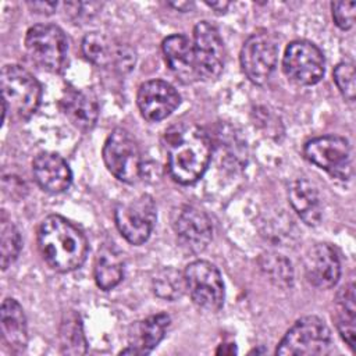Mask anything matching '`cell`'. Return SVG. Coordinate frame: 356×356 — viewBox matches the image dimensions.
Wrapping results in <instances>:
<instances>
[{"mask_svg":"<svg viewBox=\"0 0 356 356\" xmlns=\"http://www.w3.org/2000/svg\"><path fill=\"white\" fill-rule=\"evenodd\" d=\"M170 325V316L165 313H159L150 316L134 328V342L129 348L122 349L121 355H147L150 353L164 338V334Z\"/></svg>","mask_w":356,"mask_h":356,"instance_id":"cell-21","label":"cell"},{"mask_svg":"<svg viewBox=\"0 0 356 356\" xmlns=\"http://www.w3.org/2000/svg\"><path fill=\"white\" fill-rule=\"evenodd\" d=\"M206 4L207 6H210L211 8H214V10H217V11H225V8L229 6V3H227V1H220V3H217V1H206Z\"/></svg>","mask_w":356,"mask_h":356,"instance_id":"cell-32","label":"cell"},{"mask_svg":"<svg viewBox=\"0 0 356 356\" xmlns=\"http://www.w3.org/2000/svg\"><path fill=\"white\" fill-rule=\"evenodd\" d=\"M185 289L186 285L184 274L172 267L160 270L153 278V291L161 299L175 300L182 296Z\"/></svg>","mask_w":356,"mask_h":356,"instance_id":"cell-27","label":"cell"},{"mask_svg":"<svg viewBox=\"0 0 356 356\" xmlns=\"http://www.w3.org/2000/svg\"><path fill=\"white\" fill-rule=\"evenodd\" d=\"M136 100L143 118L157 122L167 118L178 107L181 97L171 83L152 79L139 86Z\"/></svg>","mask_w":356,"mask_h":356,"instance_id":"cell-15","label":"cell"},{"mask_svg":"<svg viewBox=\"0 0 356 356\" xmlns=\"http://www.w3.org/2000/svg\"><path fill=\"white\" fill-rule=\"evenodd\" d=\"M120 234L132 245L146 242L156 221V204L150 195H139L131 200L120 202L114 211Z\"/></svg>","mask_w":356,"mask_h":356,"instance_id":"cell-8","label":"cell"},{"mask_svg":"<svg viewBox=\"0 0 356 356\" xmlns=\"http://www.w3.org/2000/svg\"><path fill=\"white\" fill-rule=\"evenodd\" d=\"M29 6L33 8V10H36V11H39V13H47V14H50V13H53V10L57 7V3H54V1H51V3H43V1H38V3H29Z\"/></svg>","mask_w":356,"mask_h":356,"instance_id":"cell-31","label":"cell"},{"mask_svg":"<svg viewBox=\"0 0 356 356\" xmlns=\"http://www.w3.org/2000/svg\"><path fill=\"white\" fill-rule=\"evenodd\" d=\"M172 228L182 248L199 253L213 238V225L209 216L191 204L178 207L172 216Z\"/></svg>","mask_w":356,"mask_h":356,"instance_id":"cell-13","label":"cell"},{"mask_svg":"<svg viewBox=\"0 0 356 356\" xmlns=\"http://www.w3.org/2000/svg\"><path fill=\"white\" fill-rule=\"evenodd\" d=\"M193 57L196 79L218 78L224 67V43L214 25L200 21L193 28Z\"/></svg>","mask_w":356,"mask_h":356,"instance_id":"cell-11","label":"cell"},{"mask_svg":"<svg viewBox=\"0 0 356 356\" xmlns=\"http://www.w3.org/2000/svg\"><path fill=\"white\" fill-rule=\"evenodd\" d=\"M61 352L67 355H81L86 352V342L82 334L81 321L75 314L67 317L61 327Z\"/></svg>","mask_w":356,"mask_h":356,"instance_id":"cell-28","label":"cell"},{"mask_svg":"<svg viewBox=\"0 0 356 356\" xmlns=\"http://www.w3.org/2000/svg\"><path fill=\"white\" fill-rule=\"evenodd\" d=\"M164 147L171 177L182 184L196 182L206 171L211 156V140L197 125L179 122L164 134Z\"/></svg>","mask_w":356,"mask_h":356,"instance_id":"cell-1","label":"cell"},{"mask_svg":"<svg viewBox=\"0 0 356 356\" xmlns=\"http://www.w3.org/2000/svg\"><path fill=\"white\" fill-rule=\"evenodd\" d=\"M82 53L97 67H113L115 71L127 72L135 64V53L125 44L117 43L103 33H88L82 40Z\"/></svg>","mask_w":356,"mask_h":356,"instance_id":"cell-14","label":"cell"},{"mask_svg":"<svg viewBox=\"0 0 356 356\" xmlns=\"http://www.w3.org/2000/svg\"><path fill=\"white\" fill-rule=\"evenodd\" d=\"M282 68L291 81L299 85H314L324 75V56L314 43L293 40L285 49Z\"/></svg>","mask_w":356,"mask_h":356,"instance_id":"cell-12","label":"cell"},{"mask_svg":"<svg viewBox=\"0 0 356 356\" xmlns=\"http://www.w3.org/2000/svg\"><path fill=\"white\" fill-rule=\"evenodd\" d=\"M355 1H334L331 3V10H332V18L337 24L343 31H348L355 24Z\"/></svg>","mask_w":356,"mask_h":356,"instance_id":"cell-30","label":"cell"},{"mask_svg":"<svg viewBox=\"0 0 356 356\" xmlns=\"http://www.w3.org/2000/svg\"><path fill=\"white\" fill-rule=\"evenodd\" d=\"M61 110L67 118L79 129L88 131L95 127L99 115L96 100L86 92L78 89H67L61 97Z\"/></svg>","mask_w":356,"mask_h":356,"instance_id":"cell-22","label":"cell"},{"mask_svg":"<svg viewBox=\"0 0 356 356\" xmlns=\"http://www.w3.org/2000/svg\"><path fill=\"white\" fill-rule=\"evenodd\" d=\"M278 46L268 32H254L243 43L241 65L245 75L256 85L266 83L275 70Z\"/></svg>","mask_w":356,"mask_h":356,"instance_id":"cell-10","label":"cell"},{"mask_svg":"<svg viewBox=\"0 0 356 356\" xmlns=\"http://www.w3.org/2000/svg\"><path fill=\"white\" fill-rule=\"evenodd\" d=\"M163 53L170 70L181 79L191 82L196 79L192 40L182 33L170 35L163 40Z\"/></svg>","mask_w":356,"mask_h":356,"instance_id":"cell-18","label":"cell"},{"mask_svg":"<svg viewBox=\"0 0 356 356\" xmlns=\"http://www.w3.org/2000/svg\"><path fill=\"white\" fill-rule=\"evenodd\" d=\"M25 49L31 60L46 71L60 72L67 63L68 40L56 25L39 24L29 28Z\"/></svg>","mask_w":356,"mask_h":356,"instance_id":"cell-5","label":"cell"},{"mask_svg":"<svg viewBox=\"0 0 356 356\" xmlns=\"http://www.w3.org/2000/svg\"><path fill=\"white\" fill-rule=\"evenodd\" d=\"M261 271L268 277L271 282L278 286L288 288L293 282V268L291 261L282 254L264 253L259 259Z\"/></svg>","mask_w":356,"mask_h":356,"instance_id":"cell-26","label":"cell"},{"mask_svg":"<svg viewBox=\"0 0 356 356\" xmlns=\"http://www.w3.org/2000/svg\"><path fill=\"white\" fill-rule=\"evenodd\" d=\"M32 172L38 185L50 193H61L72 182V172L67 161L50 152H42L33 159Z\"/></svg>","mask_w":356,"mask_h":356,"instance_id":"cell-17","label":"cell"},{"mask_svg":"<svg viewBox=\"0 0 356 356\" xmlns=\"http://www.w3.org/2000/svg\"><path fill=\"white\" fill-rule=\"evenodd\" d=\"M186 289L195 305L217 312L224 305V282L218 268L206 260L189 263L184 271Z\"/></svg>","mask_w":356,"mask_h":356,"instance_id":"cell-9","label":"cell"},{"mask_svg":"<svg viewBox=\"0 0 356 356\" xmlns=\"http://www.w3.org/2000/svg\"><path fill=\"white\" fill-rule=\"evenodd\" d=\"M307 281L320 289L332 288L341 275V261L337 249L330 243L314 245L305 261Z\"/></svg>","mask_w":356,"mask_h":356,"instance_id":"cell-16","label":"cell"},{"mask_svg":"<svg viewBox=\"0 0 356 356\" xmlns=\"http://www.w3.org/2000/svg\"><path fill=\"white\" fill-rule=\"evenodd\" d=\"M93 275L97 286L103 291L113 289L121 282L124 277L122 259L114 246L104 245L99 249L95 260Z\"/></svg>","mask_w":356,"mask_h":356,"instance_id":"cell-23","label":"cell"},{"mask_svg":"<svg viewBox=\"0 0 356 356\" xmlns=\"http://www.w3.org/2000/svg\"><path fill=\"white\" fill-rule=\"evenodd\" d=\"M335 321L337 328L348 343V346L355 349L356 337V306H355V285L353 282L341 288L335 299Z\"/></svg>","mask_w":356,"mask_h":356,"instance_id":"cell-24","label":"cell"},{"mask_svg":"<svg viewBox=\"0 0 356 356\" xmlns=\"http://www.w3.org/2000/svg\"><path fill=\"white\" fill-rule=\"evenodd\" d=\"M331 331L327 324L317 316H306L286 331L275 349V355H327L331 350Z\"/></svg>","mask_w":356,"mask_h":356,"instance_id":"cell-4","label":"cell"},{"mask_svg":"<svg viewBox=\"0 0 356 356\" xmlns=\"http://www.w3.org/2000/svg\"><path fill=\"white\" fill-rule=\"evenodd\" d=\"M0 327L3 338L11 350L21 353L28 343V330L25 313L15 299L7 298L3 300L0 312Z\"/></svg>","mask_w":356,"mask_h":356,"instance_id":"cell-20","label":"cell"},{"mask_svg":"<svg viewBox=\"0 0 356 356\" xmlns=\"http://www.w3.org/2000/svg\"><path fill=\"white\" fill-rule=\"evenodd\" d=\"M21 246V235L3 210L0 216V263L3 270H7L17 260Z\"/></svg>","mask_w":356,"mask_h":356,"instance_id":"cell-25","label":"cell"},{"mask_svg":"<svg viewBox=\"0 0 356 356\" xmlns=\"http://www.w3.org/2000/svg\"><path fill=\"white\" fill-rule=\"evenodd\" d=\"M334 81H335V83L339 89V92L342 93V96L348 102H353L355 100V90H356L353 64L348 63V61L339 63L334 70Z\"/></svg>","mask_w":356,"mask_h":356,"instance_id":"cell-29","label":"cell"},{"mask_svg":"<svg viewBox=\"0 0 356 356\" xmlns=\"http://www.w3.org/2000/svg\"><path fill=\"white\" fill-rule=\"evenodd\" d=\"M305 157L338 179H349L352 175V149L348 139L337 135L318 136L303 147Z\"/></svg>","mask_w":356,"mask_h":356,"instance_id":"cell-7","label":"cell"},{"mask_svg":"<svg viewBox=\"0 0 356 356\" xmlns=\"http://www.w3.org/2000/svg\"><path fill=\"white\" fill-rule=\"evenodd\" d=\"M103 160L108 171L125 184L142 177V154L136 140L122 128H115L104 142Z\"/></svg>","mask_w":356,"mask_h":356,"instance_id":"cell-6","label":"cell"},{"mask_svg":"<svg viewBox=\"0 0 356 356\" xmlns=\"http://www.w3.org/2000/svg\"><path fill=\"white\" fill-rule=\"evenodd\" d=\"M288 197L292 209L307 225H317L321 220V200L317 188L306 178H296L289 184Z\"/></svg>","mask_w":356,"mask_h":356,"instance_id":"cell-19","label":"cell"},{"mask_svg":"<svg viewBox=\"0 0 356 356\" xmlns=\"http://www.w3.org/2000/svg\"><path fill=\"white\" fill-rule=\"evenodd\" d=\"M38 245L44 261L60 273L81 267L88 254L86 236L78 227L58 214L47 216L40 222Z\"/></svg>","mask_w":356,"mask_h":356,"instance_id":"cell-2","label":"cell"},{"mask_svg":"<svg viewBox=\"0 0 356 356\" xmlns=\"http://www.w3.org/2000/svg\"><path fill=\"white\" fill-rule=\"evenodd\" d=\"M3 93V118L10 114L13 120L26 121L38 110L42 99L39 81L24 67L4 65L0 76Z\"/></svg>","mask_w":356,"mask_h":356,"instance_id":"cell-3","label":"cell"}]
</instances>
